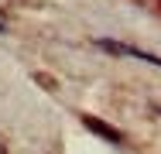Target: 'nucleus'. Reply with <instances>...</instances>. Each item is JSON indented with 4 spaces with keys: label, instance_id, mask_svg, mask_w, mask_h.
<instances>
[{
    "label": "nucleus",
    "instance_id": "nucleus-1",
    "mask_svg": "<svg viewBox=\"0 0 161 154\" xmlns=\"http://www.w3.org/2000/svg\"><path fill=\"white\" fill-rule=\"evenodd\" d=\"M99 48L113 52V55H127V58H137V62H147V65H158L161 69V58L151 55V52H141V48H130V45H120V41H110V38H96Z\"/></svg>",
    "mask_w": 161,
    "mask_h": 154
},
{
    "label": "nucleus",
    "instance_id": "nucleus-2",
    "mask_svg": "<svg viewBox=\"0 0 161 154\" xmlns=\"http://www.w3.org/2000/svg\"><path fill=\"white\" fill-rule=\"evenodd\" d=\"M82 123H86V127H89V130H93V134H99V137H103V140H110V144H120V140H124V134H120V130H117V127H110V123H103V120H96V117H89V113H86V117H82Z\"/></svg>",
    "mask_w": 161,
    "mask_h": 154
}]
</instances>
